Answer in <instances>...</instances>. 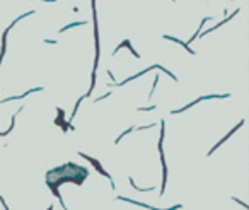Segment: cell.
I'll return each instance as SVG.
<instances>
[{
    "mask_svg": "<svg viewBox=\"0 0 249 210\" xmlns=\"http://www.w3.org/2000/svg\"><path fill=\"white\" fill-rule=\"evenodd\" d=\"M79 156H80V157H82V159H85V161H89V162L92 164V166H94V168L97 169V171H99V173H101L102 176H106V178H109V179H111V186H113V190H114V181H113L111 174H108L106 171L102 169V166H101V164H99V161H96V159H94V157H90V156H85L84 152H80Z\"/></svg>",
    "mask_w": 249,
    "mask_h": 210,
    "instance_id": "6da1fadb",
    "label": "cell"
},
{
    "mask_svg": "<svg viewBox=\"0 0 249 210\" xmlns=\"http://www.w3.org/2000/svg\"><path fill=\"white\" fill-rule=\"evenodd\" d=\"M121 48H128V50H130V51L133 53V57H137V58L140 57V53H138V51H135V48L132 46L130 39H125V41H121V43H120V45H118V46L114 48V51H113V57H114V55H116V53L120 51V50H121Z\"/></svg>",
    "mask_w": 249,
    "mask_h": 210,
    "instance_id": "7a4b0ae2",
    "label": "cell"
},
{
    "mask_svg": "<svg viewBox=\"0 0 249 210\" xmlns=\"http://www.w3.org/2000/svg\"><path fill=\"white\" fill-rule=\"evenodd\" d=\"M239 12H241V11H239V9H237V11H234L232 14H230V16H227V17H225V19H223V21H220V22H218V24H215V26H213V27H210L208 31H205V32H203V34H202V36H205V34H208V32H213V31H215V29H218V27H220V26H223L225 22H229V21H230V19H232V17H235V16H237V14H239Z\"/></svg>",
    "mask_w": 249,
    "mask_h": 210,
    "instance_id": "3957f363",
    "label": "cell"
},
{
    "mask_svg": "<svg viewBox=\"0 0 249 210\" xmlns=\"http://www.w3.org/2000/svg\"><path fill=\"white\" fill-rule=\"evenodd\" d=\"M208 21H212V17H203V21H202V24H200V27H198V31H196L195 34H193V36L190 38V43H191V41H195V39H198V34H200V31L203 29V26H205V24H207Z\"/></svg>",
    "mask_w": 249,
    "mask_h": 210,
    "instance_id": "277c9868",
    "label": "cell"
},
{
    "mask_svg": "<svg viewBox=\"0 0 249 210\" xmlns=\"http://www.w3.org/2000/svg\"><path fill=\"white\" fill-rule=\"evenodd\" d=\"M85 24H87V22H85V21H77V22H72V24H67V26H65V27H62V29H60V32H65V31H68L70 27H77V26H85Z\"/></svg>",
    "mask_w": 249,
    "mask_h": 210,
    "instance_id": "5b68a950",
    "label": "cell"
},
{
    "mask_svg": "<svg viewBox=\"0 0 249 210\" xmlns=\"http://www.w3.org/2000/svg\"><path fill=\"white\" fill-rule=\"evenodd\" d=\"M135 128H137V126H130V128H128V130H126V131H123L121 135H120V137H118V138H116V144H120V140H121L123 137L126 135V133H130V131H133V130H135Z\"/></svg>",
    "mask_w": 249,
    "mask_h": 210,
    "instance_id": "8992f818",
    "label": "cell"
},
{
    "mask_svg": "<svg viewBox=\"0 0 249 210\" xmlns=\"http://www.w3.org/2000/svg\"><path fill=\"white\" fill-rule=\"evenodd\" d=\"M155 108H157V106H147V108H142V106H140L138 111H152V110H155Z\"/></svg>",
    "mask_w": 249,
    "mask_h": 210,
    "instance_id": "52a82bcc",
    "label": "cell"
},
{
    "mask_svg": "<svg viewBox=\"0 0 249 210\" xmlns=\"http://www.w3.org/2000/svg\"><path fill=\"white\" fill-rule=\"evenodd\" d=\"M44 43H48V45H56L55 39H44Z\"/></svg>",
    "mask_w": 249,
    "mask_h": 210,
    "instance_id": "ba28073f",
    "label": "cell"
},
{
    "mask_svg": "<svg viewBox=\"0 0 249 210\" xmlns=\"http://www.w3.org/2000/svg\"><path fill=\"white\" fill-rule=\"evenodd\" d=\"M41 2H50V4H53V2H56V0H41Z\"/></svg>",
    "mask_w": 249,
    "mask_h": 210,
    "instance_id": "9c48e42d",
    "label": "cell"
},
{
    "mask_svg": "<svg viewBox=\"0 0 249 210\" xmlns=\"http://www.w3.org/2000/svg\"><path fill=\"white\" fill-rule=\"evenodd\" d=\"M48 210H53V205H50V208H48Z\"/></svg>",
    "mask_w": 249,
    "mask_h": 210,
    "instance_id": "30bf717a",
    "label": "cell"
}]
</instances>
